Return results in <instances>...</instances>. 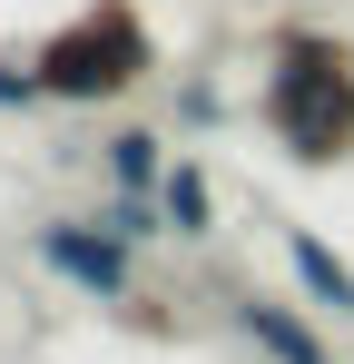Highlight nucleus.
I'll return each mask as SVG.
<instances>
[{
  "label": "nucleus",
  "mask_w": 354,
  "mask_h": 364,
  "mask_svg": "<svg viewBox=\"0 0 354 364\" xmlns=\"http://www.w3.org/2000/svg\"><path fill=\"white\" fill-rule=\"evenodd\" d=\"M256 119L286 148L295 168H335L354 158V50L335 30H305L286 20L266 40V89H256Z\"/></svg>",
  "instance_id": "f257e3e1"
},
{
  "label": "nucleus",
  "mask_w": 354,
  "mask_h": 364,
  "mask_svg": "<svg viewBox=\"0 0 354 364\" xmlns=\"http://www.w3.org/2000/svg\"><path fill=\"white\" fill-rule=\"evenodd\" d=\"M30 50H40V79H50L59 109H109V99H128L158 69V40H148L138 0H89V10H69Z\"/></svg>",
  "instance_id": "f03ea898"
},
{
  "label": "nucleus",
  "mask_w": 354,
  "mask_h": 364,
  "mask_svg": "<svg viewBox=\"0 0 354 364\" xmlns=\"http://www.w3.org/2000/svg\"><path fill=\"white\" fill-rule=\"evenodd\" d=\"M138 246L118 237L109 217H40V266L50 276H69L89 305H128L138 296V266H128Z\"/></svg>",
  "instance_id": "7ed1b4c3"
},
{
  "label": "nucleus",
  "mask_w": 354,
  "mask_h": 364,
  "mask_svg": "<svg viewBox=\"0 0 354 364\" xmlns=\"http://www.w3.org/2000/svg\"><path fill=\"white\" fill-rule=\"evenodd\" d=\"M227 315H236V335H246V345H256L266 364H335V355H325V335H315V325H305L295 305L256 296V286H246V296H236Z\"/></svg>",
  "instance_id": "20e7f679"
},
{
  "label": "nucleus",
  "mask_w": 354,
  "mask_h": 364,
  "mask_svg": "<svg viewBox=\"0 0 354 364\" xmlns=\"http://www.w3.org/2000/svg\"><path fill=\"white\" fill-rule=\"evenodd\" d=\"M286 266H295V286H305L315 305H335V315L354 325V266L315 237V227H286Z\"/></svg>",
  "instance_id": "39448f33"
},
{
  "label": "nucleus",
  "mask_w": 354,
  "mask_h": 364,
  "mask_svg": "<svg viewBox=\"0 0 354 364\" xmlns=\"http://www.w3.org/2000/svg\"><path fill=\"white\" fill-rule=\"evenodd\" d=\"M158 217H168V237H217V187H207V168H187V158H177L168 168V187H158Z\"/></svg>",
  "instance_id": "423d86ee"
},
{
  "label": "nucleus",
  "mask_w": 354,
  "mask_h": 364,
  "mask_svg": "<svg viewBox=\"0 0 354 364\" xmlns=\"http://www.w3.org/2000/svg\"><path fill=\"white\" fill-rule=\"evenodd\" d=\"M168 168H177V158H168V138H158V128H118V138H109V178L128 187V197H158Z\"/></svg>",
  "instance_id": "0eeeda50"
},
{
  "label": "nucleus",
  "mask_w": 354,
  "mask_h": 364,
  "mask_svg": "<svg viewBox=\"0 0 354 364\" xmlns=\"http://www.w3.org/2000/svg\"><path fill=\"white\" fill-rule=\"evenodd\" d=\"M50 79H40V50H0V109H40Z\"/></svg>",
  "instance_id": "6e6552de"
},
{
  "label": "nucleus",
  "mask_w": 354,
  "mask_h": 364,
  "mask_svg": "<svg viewBox=\"0 0 354 364\" xmlns=\"http://www.w3.org/2000/svg\"><path fill=\"white\" fill-rule=\"evenodd\" d=\"M99 217H109V227H118V237H128V246H148V237H168V227H158V217H148V197H128V187H118V197H109V207H99Z\"/></svg>",
  "instance_id": "1a4fd4ad"
}]
</instances>
